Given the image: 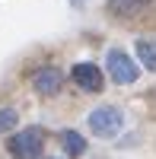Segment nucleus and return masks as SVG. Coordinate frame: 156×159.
Returning <instances> with one entry per match:
<instances>
[{"label":"nucleus","instance_id":"f257e3e1","mask_svg":"<svg viewBox=\"0 0 156 159\" xmlns=\"http://www.w3.org/2000/svg\"><path fill=\"white\" fill-rule=\"evenodd\" d=\"M7 147H10L13 159H38L42 156V147H45V130L38 124H32V127L19 130V134H13Z\"/></svg>","mask_w":156,"mask_h":159},{"label":"nucleus","instance_id":"f03ea898","mask_svg":"<svg viewBox=\"0 0 156 159\" xmlns=\"http://www.w3.org/2000/svg\"><path fill=\"white\" fill-rule=\"evenodd\" d=\"M86 124H89V134H96V137H102V140H112V137L121 130L124 118H121V111L115 108V105H99V108L89 111Z\"/></svg>","mask_w":156,"mask_h":159},{"label":"nucleus","instance_id":"7ed1b4c3","mask_svg":"<svg viewBox=\"0 0 156 159\" xmlns=\"http://www.w3.org/2000/svg\"><path fill=\"white\" fill-rule=\"evenodd\" d=\"M105 70H108V76H112V83H118V86H127V83H134V80L140 76L137 61L127 54V51H121V48H112V51H108Z\"/></svg>","mask_w":156,"mask_h":159},{"label":"nucleus","instance_id":"20e7f679","mask_svg":"<svg viewBox=\"0 0 156 159\" xmlns=\"http://www.w3.org/2000/svg\"><path fill=\"white\" fill-rule=\"evenodd\" d=\"M70 76H73V83L80 89H86V92H102V86H105V76H102V70L96 64H73Z\"/></svg>","mask_w":156,"mask_h":159},{"label":"nucleus","instance_id":"39448f33","mask_svg":"<svg viewBox=\"0 0 156 159\" xmlns=\"http://www.w3.org/2000/svg\"><path fill=\"white\" fill-rule=\"evenodd\" d=\"M32 89L38 96H57L61 89V70L57 67H38L32 73Z\"/></svg>","mask_w":156,"mask_h":159},{"label":"nucleus","instance_id":"423d86ee","mask_svg":"<svg viewBox=\"0 0 156 159\" xmlns=\"http://www.w3.org/2000/svg\"><path fill=\"white\" fill-rule=\"evenodd\" d=\"M147 3H150V0H108V10L115 13V16H121V19H131V16H137Z\"/></svg>","mask_w":156,"mask_h":159},{"label":"nucleus","instance_id":"0eeeda50","mask_svg":"<svg viewBox=\"0 0 156 159\" xmlns=\"http://www.w3.org/2000/svg\"><path fill=\"white\" fill-rule=\"evenodd\" d=\"M61 143L67 156H83L86 153V137L76 134V130H61Z\"/></svg>","mask_w":156,"mask_h":159},{"label":"nucleus","instance_id":"6e6552de","mask_svg":"<svg viewBox=\"0 0 156 159\" xmlns=\"http://www.w3.org/2000/svg\"><path fill=\"white\" fill-rule=\"evenodd\" d=\"M137 61L144 64L147 70L156 73V42H153V38H140V42H137Z\"/></svg>","mask_w":156,"mask_h":159},{"label":"nucleus","instance_id":"1a4fd4ad","mask_svg":"<svg viewBox=\"0 0 156 159\" xmlns=\"http://www.w3.org/2000/svg\"><path fill=\"white\" fill-rule=\"evenodd\" d=\"M19 121V115L13 111V108H0V134H7V130H13Z\"/></svg>","mask_w":156,"mask_h":159},{"label":"nucleus","instance_id":"9d476101","mask_svg":"<svg viewBox=\"0 0 156 159\" xmlns=\"http://www.w3.org/2000/svg\"><path fill=\"white\" fill-rule=\"evenodd\" d=\"M70 3H86V0H70Z\"/></svg>","mask_w":156,"mask_h":159}]
</instances>
